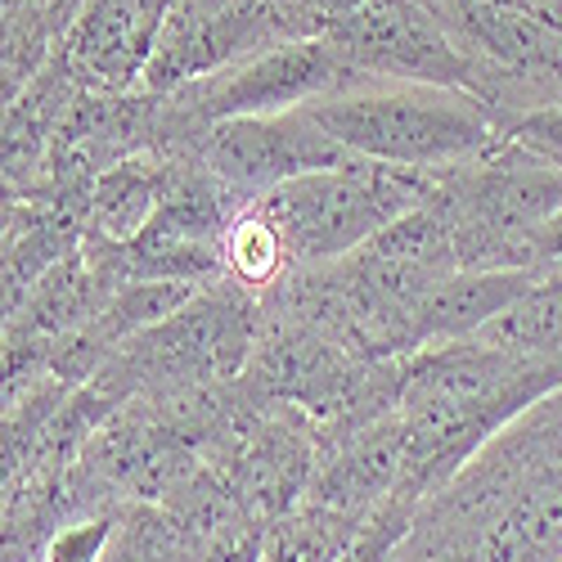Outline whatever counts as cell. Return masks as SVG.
<instances>
[{"label":"cell","instance_id":"1","mask_svg":"<svg viewBox=\"0 0 562 562\" xmlns=\"http://www.w3.org/2000/svg\"><path fill=\"white\" fill-rule=\"evenodd\" d=\"M306 113L351 158L424 171V176L450 171L486 154L504 135L499 117L473 90L428 86V81L364 77L351 90L306 104Z\"/></svg>","mask_w":562,"mask_h":562},{"label":"cell","instance_id":"2","mask_svg":"<svg viewBox=\"0 0 562 562\" xmlns=\"http://www.w3.org/2000/svg\"><path fill=\"white\" fill-rule=\"evenodd\" d=\"M432 176L347 158L279 184L252 207L274 225L293 270L334 266L428 199Z\"/></svg>","mask_w":562,"mask_h":562},{"label":"cell","instance_id":"3","mask_svg":"<svg viewBox=\"0 0 562 562\" xmlns=\"http://www.w3.org/2000/svg\"><path fill=\"white\" fill-rule=\"evenodd\" d=\"M319 36L364 77L473 90V64L428 0H356Z\"/></svg>","mask_w":562,"mask_h":562},{"label":"cell","instance_id":"4","mask_svg":"<svg viewBox=\"0 0 562 562\" xmlns=\"http://www.w3.org/2000/svg\"><path fill=\"white\" fill-rule=\"evenodd\" d=\"M190 154L239 199L244 207L266 199L279 184L297 176L338 167L351 154L329 139L306 109L293 113H270V117H225L194 135Z\"/></svg>","mask_w":562,"mask_h":562},{"label":"cell","instance_id":"5","mask_svg":"<svg viewBox=\"0 0 562 562\" xmlns=\"http://www.w3.org/2000/svg\"><path fill=\"white\" fill-rule=\"evenodd\" d=\"M279 41L293 36L270 14L266 0H176L139 90L176 95V90L216 77Z\"/></svg>","mask_w":562,"mask_h":562},{"label":"cell","instance_id":"6","mask_svg":"<svg viewBox=\"0 0 562 562\" xmlns=\"http://www.w3.org/2000/svg\"><path fill=\"white\" fill-rule=\"evenodd\" d=\"M176 0H81L55 59L81 95H135Z\"/></svg>","mask_w":562,"mask_h":562},{"label":"cell","instance_id":"7","mask_svg":"<svg viewBox=\"0 0 562 562\" xmlns=\"http://www.w3.org/2000/svg\"><path fill=\"white\" fill-rule=\"evenodd\" d=\"M540 274L544 270H454V274H446L414 311L418 351L482 334L486 324L495 315H504Z\"/></svg>","mask_w":562,"mask_h":562},{"label":"cell","instance_id":"8","mask_svg":"<svg viewBox=\"0 0 562 562\" xmlns=\"http://www.w3.org/2000/svg\"><path fill=\"white\" fill-rule=\"evenodd\" d=\"M167 184V154H131L95 176L86 199V239L100 244H131L158 212Z\"/></svg>","mask_w":562,"mask_h":562},{"label":"cell","instance_id":"9","mask_svg":"<svg viewBox=\"0 0 562 562\" xmlns=\"http://www.w3.org/2000/svg\"><path fill=\"white\" fill-rule=\"evenodd\" d=\"M59 27L41 0H0V113L55 59Z\"/></svg>","mask_w":562,"mask_h":562},{"label":"cell","instance_id":"10","mask_svg":"<svg viewBox=\"0 0 562 562\" xmlns=\"http://www.w3.org/2000/svg\"><path fill=\"white\" fill-rule=\"evenodd\" d=\"M360 522L342 518L334 508H319V504H297L284 518H274L266 527V549L261 562H338L351 544Z\"/></svg>","mask_w":562,"mask_h":562},{"label":"cell","instance_id":"11","mask_svg":"<svg viewBox=\"0 0 562 562\" xmlns=\"http://www.w3.org/2000/svg\"><path fill=\"white\" fill-rule=\"evenodd\" d=\"M190 544H199L171 513L135 504L113 531V544L100 562H190Z\"/></svg>","mask_w":562,"mask_h":562},{"label":"cell","instance_id":"12","mask_svg":"<svg viewBox=\"0 0 562 562\" xmlns=\"http://www.w3.org/2000/svg\"><path fill=\"white\" fill-rule=\"evenodd\" d=\"M113 531H117V518L109 508L90 513V518L68 522L64 531H55L50 544L41 549V562H100L113 544Z\"/></svg>","mask_w":562,"mask_h":562},{"label":"cell","instance_id":"13","mask_svg":"<svg viewBox=\"0 0 562 562\" xmlns=\"http://www.w3.org/2000/svg\"><path fill=\"white\" fill-rule=\"evenodd\" d=\"M266 518H252V513H234L216 531H207L199 540V562H261L266 549Z\"/></svg>","mask_w":562,"mask_h":562},{"label":"cell","instance_id":"14","mask_svg":"<svg viewBox=\"0 0 562 562\" xmlns=\"http://www.w3.org/2000/svg\"><path fill=\"white\" fill-rule=\"evenodd\" d=\"M504 135L513 139V145H522L527 154H536L540 162H549L553 171H562V104L536 109L518 122H508Z\"/></svg>","mask_w":562,"mask_h":562},{"label":"cell","instance_id":"15","mask_svg":"<svg viewBox=\"0 0 562 562\" xmlns=\"http://www.w3.org/2000/svg\"><path fill=\"white\" fill-rule=\"evenodd\" d=\"M32 284H36V279H27L14 261L0 266V338H5L10 319H14V311L23 306V297H27V289H32Z\"/></svg>","mask_w":562,"mask_h":562},{"label":"cell","instance_id":"16","mask_svg":"<svg viewBox=\"0 0 562 562\" xmlns=\"http://www.w3.org/2000/svg\"><path fill=\"white\" fill-rule=\"evenodd\" d=\"M531 261H536V270H553V266H562V212L549 216V221L536 229V239H531Z\"/></svg>","mask_w":562,"mask_h":562},{"label":"cell","instance_id":"17","mask_svg":"<svg viewBox=\"0 0 562 562\" xmlns=\"http://www.w3.org/2000/svg\"><path fill=\"white\" fill-rule=\"evenodd\" d=\"M23 225H27V203H0V266L10 261Z\"/></svg>","mask_w":562,"mask_h":562},{"label":"cell","instance_id":"18","mask_svg":"<svg viewBox=\"0 0 562 562\" xmlns=\"http://www.w3.org/2000/svg\"><path fill=\"white\" fill-rule=\"evenodd\" d=\"M36 562H41V558H36Z\"/></svg>","mask_w":562,"mask_h":562}]
</instances>
